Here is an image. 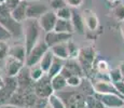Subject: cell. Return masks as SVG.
I'll return each instance as SVG.
<instances>
[{"mask_svg": "<svg viewBox=\"0 0 124 108\" xmlns=\"http://www.w3.org/2000/svg\"><path fill=\"white\" fill-rule=\"evenodd\" d=\"M40 26L38 20H26L24 22L23 30L25 37V48L27 54L34 49V47L39 42L40 37Z\"/></svg>", "mask_w": 124, "mask_h": 108, "instance_id": "1", "label": "cell"}, {"mask_svg": "<svg viewBox=\"0 0 124 108\" xmlns=\"http://www.w3.org/2000/svg\"><path fill=\"white\" fill-rule=\"evenodd\" d=\"M0 25L8 29L12 37H18L24 33L23 25L13 20L11 16V10L3 3V1L0 3Z\"/></svg>", "mask_w": 124, "mask_h": 108, "instance_id": "2", "label": "cell"}, {"mask_svg": "<svg viewBox=\"0 0 124 108\" xmlns=\"http://www.w3.org/2000/svg\"><path fill=\"white\" fill-rule=\"evenodd\" d=\"M50 50V48L47 47V44L44 42V40H39V42L34 47V49L27 54L25 61V66L27 68H30L32 66H36L40 63L41 58L43 57V55Z\"/></svg>", "mask_w": 124, "mask_h": 108, "instance_id": "3", "label": "cell"}, {"mask_svg": "<svg viewBox=\"0 0 124 108\" xmlns=\"http://www.w3.org/2000/svg\"><path fill=\"white\" fill-rule=\"evenodd\" d=\"M70 39H72V33H58L55 30H52L50 33H46L44 35V42L47 44L49 48H52L59 43L68 42Z\"/></svg>", "mask_w": 124, "mask_h": 108, "instance_id": "4", "label": "cell"}, {"mask_svg": "<svg viewBox=\"0 0 124 108\" xmlns=\"http://www.w3.org/2000/svg\"><path fill=\"white\" fill-rule=\"evenodd\" d=\"M50 9L43 2L30 1L27 6V20H39Z\"/></svg>", "mask_w": 124, "mask_h": 108, "instance_id": "5", "label": "cell"}, {"mask_svg": "<svg viewBox=\"0 0 124 108\" xmlns=\"http://www.w3.org/2000/svg\"><path fill=\"white\" fill-rule=\"evenodd\" d=\"M57 20H58V18H57L55 11L49 10L38 20V23H39L40 28L46 33H50V32H52V30H54Z\"/></svg>", "mask_w": 124, "mask_h": 108, "instance_id": "6", "label": "cell"}, {"mask_svg": "<svg viewBox=\"0 0 124 108\" xmlns=\"http://www.w3.org/2000/svg\"><path fill=\"white\" fill-rule=\"evenodd\" d=\"M97 100H101L107 108L124 107V97L118 94H97Z\"/></svg>", "mask_w": 124, "mask_h": 108, "instance_id": "7", "label": "cell"}, {"mask_svg": "<svg viewBox=\"0 0 124 108\" xmlns=\"http://www.w3.org/2000/svg\"><path fill=\"white\" fill-rule=\"evenodd\" d=\"M96 53H95V49L92 45H86L80 49V53L78 56V62L81 65V67H86L90 68L92 66L93 62H94Z\"/></svg>", "mask_w": 124, "mask_h": 108, "instance_id": "8", "label": "cell"}, {"mask_svg": "<svg viewBox=\"0 0 124 108\" xmlns=\"http://www.w3.org/2000/svg\"><path fill=\"white\" fill-rule=\"evenodd\" d=\"M24 67H26L24 62H21L11 56H8L6 58V71L8 77H11V78L17 77L24 69Z\"/></svg>", "mask_w": 124, "mask_h": 108, "instance_id": "9", "label": "cell"}, {"mask_svg": "<svg viewBox=\"0 0 124 108\" xmlns=\"http://www.w3.org/2000/svg\"><path fill=\"white\" fill-rule=\"evenodd\" d=\"M96 94H118L120 95L116 90V86L110 80H98L93 84ZM121 96V95H120Z\"/></svg>", "mask_w": 124, "mask_h": 108, "instance_id": "10", "label": "cell"}, {"mask_svg": "<svg viewBox=\"0 0 124 108\" xmlns=\"http://www.w3.org/2000/svg\"><path fill=\"white\" fill-rule=\"evenodd\" d=\"M37 84L35 86V93L36 95H38L39 97H43V98H49L50 95L53 94V89L51 85V79H49L47 81H44V77L41 79L40 81L36 82Z\"/></svg>", "mask_w": 124, "mask_h": 108, "instance_id": "11", "label": "cell"}, {"mask_svg": "<svg viewBox=\"0 0 124 108\" xmlns=\"http://www.w3.org/2000/svg\"><path fill=\"white\" fill-rule=\"evenodd\" d=\"M27 6H28L27 1H21L18 3V6H16L11 11V16L13 17L14 21L23 24L27 20Z\"/></svg>", "mask_w": 124, "mask_h": 108, "instance_id": "12", "label": "cell"}, {"mask_svg": "<svg viewBox=\"0 0 124 108\" xmlns=\"http://www.w3.org/2000/svg\"><path fill=\"white\" fill-rule=\"evenodd\" d=\"M82 16H83V21H84L86 29H89L90 32H95V30L98 28L99 21H98V17H97V15L95 14L94 11L87 9V10H85L83 12Z\"/></svg>", "mask_w": 124, "mask_h": 108, "instance_id": "13", "label": "cell"}, {"mask_svg": "<svg viewBox=\"0 0 124 108\" xmlns=\"http://www.w3.org/2000/svg\"><path fill=\"white\" fill-rule=\"evenodd\" d=\"M13 58H16L21 62L25 63L26 57H27V52H26V48L23 44H14L9 48V55Z\"/></svg>", "mask_w": 124, "mask_h": 108, "instance_id": "14", "label": "cell"}, {"mask_svg": "<svg viewBox=\"0 0 124 108\" xmlns=\"http://www.w3.org/2000/svg\"><path fill=\"white\" fill-rule=\"evenodd\" d=\"M52 51V53L54 54V56L57 57V58H61L63 61H66V59L69 58V53H68V49H67V42L65 43H59V44H56L54 47L50 48Z\"/></svg>", "mask_w": 124, "mask_h": 108, "instance_id": "15", "label": "cell"}, {"mask_svg": "<svg viewBox=\"0 0 124 108\" xmlns=\"http://www.w3.org/2000/svg\"><path fill=\"white\" fill-rule=\"evenodd\" d=\"M55 32L58 33H73L75 32V28H73L72 22L67 21V20H61L58 18L56 22L55 28H54Z\"/></svg>", "mask_w": 124, "mask_h": 108, "instance_id": "16", "label": "cell"}, {"mask_svg": "<svg viewBox=\"0 0 124 108\" xmlns=\"http://www.w3.org/2000/svg\"><path fill=\"white\" fill-rule=\"evenodd\" d=\"M51 85L54 92L62 91L67 86V79L62 74H58V75L54 76L53 78H51Z\"/></svg>", "mask_w": 124, "mask_h": 108, "instance_id": "17", "label": "cell"}, {"mask_svg": "<svg viewBox=\"0 0 124 108\" xmlns=\"http://www.w3.org/2000/svg\"><path fill=\"white\" fill-rule=\"evenodd\" d=\"M71 22H72V25H73V28H75V32H78V33H84V29L86 27H85L84 21H83V16L81 15L80 13L72 11Z\"/></svg>", "mask_w": 124, "mask_h": 108, "instance_id": "18", "label": "cell"}, {"mask_svg": "<svg viewBox=\"0 0 124 108\" xmlns=\"http://www.w3.org/2000/svg\"><path fill=\"white\" fill-rule=\"evenodd\" d=\"M64 66H65V61L55 57V58H54V61H53V64H52L51 68H50V70H49V73L46 74V76L49 77L50 79L53 78L54 76H56V75H58V74L62 73Z\"/></svg>", "mask_w": 124, "mask_h": 108, "instance_id": "19", "label": "cell"}, {"mask_svg": "<svg viewBox=\"0 0 124 108\" xmlns=\"http://www.w3.org/2000/svg\"><path fill=\"white\" fill-rule=\"evenodd\" d=\"M54 58H55V56H54V54L52 53L51 49H50L49 51H47L46 53L43 55V57L41 58V61H40L39 65H40V67H41V68L44 70V73H45V74L49 73L50 68H51L52 64H53Z\"/></svg>", "mask_w": 124, "mask_h": 108, "instance_id": "20", "label": "cell"}, {"mask_svg": "<svg viewBox=\"0 0 124 108\" xmlns=\"http://www.w3.org/2000/svg\"><path fill=\"white\" fill-rule=\"evenodd\" d=\"M28 71H29V76H30V79L32 80V82H38V81H40L45 75H46V74L44 73L43 69L40 67L39 64L28 68Z\"/></svg>", "mask_w": 124, "mask_h": 108, "instance_id": "21", "label": "cell"}, {"mask_svg": "<svg viewBox=\"0 0 124 108\" xmlns=\"http://www.w3.org/2000/svg\"><path fill=\"white\" fill-rule=\"evenodd\" d=\"M112 14L118 22H124V3H116L112 9Z\"/></svg>", "mask_w": 124, "mask_h": 108, "instance_id": "22", "label": "cell"}, {"mask_svg": "<svg viewBox=\"0 0 124 108\" xmlns=\"http://www.w3.org/2000/svg\"><path fill=\"white\" fill-rule=\"evenodd\" d=\"M67 49H68V53H69V58H73L77 59L80 53V49L75 42L72 41V39H70L67 42Z\"/></svg>", "mask_w": 124, "mask_h": 108, "instance_id": "23", "label": "cell"}, {"mask_svg": "<svg viewBox=\"0 0 124 108\" xmlns=\"http://www.w3.org/2000/svg\"><path fill=\"white\" fill-rule=\"evenodd\" d=\"M57 18H61V20H67V21H71V16H72V10L69 8L68 6L61 8L59 10L55 11Z\"/></svg>", "mask_w": 124, "mask_h": 108, "instance_id": "24", "label": "cell"}, {"mask_svg": "<svg viewBox=\"0 0 124 108\" xmlns=\"http://www.w3.org/2000/svg\"><path fill=\"white\" fill-rule=\"evenodd\" d=\"M47 103L51 105L52 108H67L66 105L64 104V102L61 100L57 95L53 93L52 95H50V97L47 98Z\"/></svg>", "mask_w": 124, "mask_h": 108, "instance_id": "25", "label": "cell"}, {"mask_svg": "<svg viewBox=\"0 0 124 108\" xmlns=\"http://www.w3.org/2000/svg\"><path fill=\"white\" fill-rule=\"evenodd\" d=\"M108 77H109V80L111 81L112 83H116V82H119L121 80H124L123 79V76L121 74V70L119 67L116 68H113V69H110L108 73Z\"/></svg>", "mask_w": 124, "mask_h": 108, "instance_id": "26", "label": "cell"}, {"mask_svg": "<svg viewBox=\"0 0 124 108\" xmlns=\"http://www.w3.org/2000/svg\"><path fill=\"white\" fill-rule=\"evenodd\" d=\"M9 45L7 41L0 42V61H6V58L9 55Z\"/></svg>", "mask_w": 124, "mask_h": 108, "instance_id": "27", "label": "cell"}, {"mask_svg": "<svg viewBox=\"0 0 124 108\" xmlns=\"http://www.w3.org/2000/svg\"><path fill=\"white\" fill-rule=\"evenodd\" d=\"M81 81L82 80H81L80 75H72L69 77V78H67V85L72 86V88L79 86L81 84Z\"/></svg>", "mask_w": 124, "mask_h": 108, "instance_id": "28", "label": "cell"}, {"mask_svg": "<svg viewBox=\"0 0 124 108\" xmlns=\"http://www.w3.org/2000/svg\"><path fill=\"white\" fill-rule=\"evenodd\" d=\"M50 4H51V9L53 11H57L61 8H64V7L67 6L65 0H51Z\"/></svg>", "mask_w": 124, "mask_h": 108, "instance_id": "29", "label": "cell"}, {"mask_svg": "<svg viewBox=\"0 0 124 108\" xmlns=\"http://www.w3.org/2000/svg\"><path fill=\"white\" fill-rule=\"evenodd\" d=\"M11 38H12V35L10 33V32L8 29H6L3 26L0 25V42L7 41V40L11 39Z\"/></svg>", "mask_w": 124, "mask_h": 108, "instance_id": "30", "label": "cell"}, {"mask_svg": "<svg viewBox=\"0 0 124 108\" xmlns=\"http://www.w3.org/2000/svg\"><path fill=\"white\" fill-rule=\"evenodd\" d=\"M96 68L98 70V73H101V74L109 73V65L106 61H99L96 65Z\"/></svg>", "mask_w": 124, "mask_h": 108, "instance_id": "31", "label": "cell"}, {"mask_svg": "<svg viewBox=\"0 0 124 108\" xmlns=\"http://www.w3.org/2000/svg\"><path fill=\"white\" fill-rule=\"evenodd\" d=\"M113 84L116 86V92H118L122 97H124V80H121V81H119V82L113 83Z\"/></svg>", "mask_w": 124, "mask_h": 108, "instance_id": "32", "label": "cell"}, {"mask_svg": "<svg viewBox=\"0 0 124 108\" xmlns=\"http://www.w3.org/2000/svg\"><path fill=\"white\" fill-rule=\"evenodd\" d=\"M65 1L68 7H71V8H80L84 0H65Z\"/></svg>", "mask_w": 124, "mask_h": 108, "instance_id": "33", "label": "cell"}, {"mask_svg": "<svg viewBox=\"0 0 124 108\" xmlns=\"http://www.w3.org/2000/svg\"><path fill=\"white\" fill-rule=\"evenodd\" d=\"M0 108H25V107H21V106H16V105H13V104H2L0 105Z\"/></svg>", "mask_w": 124, "mask_h": 108, "instance_id": "34", "label": "cell"}, {"mask_svg": "<svg viewBox=\"0 0 124 108\" xmlns=\"http://www.w3.org/2000/svg\"><path fill=\"white\" fill-rule=\"evenodd\" d=\"M4 86H6V81L3 80V78H2V76L0 75V90H1V89H3Z\"/></svg>", "mask_w": 124, "mask_h": 108, "instance_id": "35", "label": "cell"}, {"mask_svg": "<svg viewBox=\"0 0 124 108\" xmlns=\"http://www.w3.org/2000/svg\"><path fill=\"white\" fill-rule=\"evenodd\" d=\"M119 68H120L121 74H122L123 79H124V61H123V62H121V63H120V66H119Z\"/></svg>", "mask_w": 124, "mask_h": 108, "instance_id": "36", "label": "cell"}, {"mask_svg": "<svg viewBox=\"0 0 124 108\" xmlns=\"http://www.w3.org/2000/svg\"><path fill=\"white\" fill-rule=\"evenodd\" d=\"M121 33H122V36L124 38V25H122V27H121Z\"/></svg>", "mask_w": 124, "mask_h": 108, "instance_id": "37", "label": "cell"}, {"mask_svg": "<svg viewBox=\"0 0 124 108\" xmlns=\"http://www.w3.org/2000/svg\"><path fill=\"white\" fill-rule=\"evenodd\" d=\"M43 108H52V107H51V105H50V104H49V103H47V102H46V104H45V105H44V107H43Z\"/></svg>", "mask_w": 124, "mask_h": 108, "instance_id": "38", "label": "cell"}, {"mask_svg": "<svg viewBox=\"0 0 124 108\" xmlns=\"http://www.w3.org/2000/svg\"><path fill=\"white\" fill-rule=\"evenodd\" d=\"M110 2H116V1H119V0H109Z\"/></svg>", "mask_w": 124, "mask_h": 108, "instance_id": "39", "label": "cell"}, {"mask_svg": "<svg viewBox=\"0 0 124 108\" xmlns=\"http://www.w3.org/2000/svg\"><path fill=\"white\" fill-rule=\"evenodd\" d=\"M25 1H27V2H30V1H37V0H25Z\"/></svg>", "mask_w": 124, "mask_h": 108, "instance_id": "40", "label": "cell"}, {"mask_svg": "<svg viewBox=\"0 0 124 108\" xmlns=\"http://www.w3.org/2000/svg\"><path fill=\"white\" fill-rule=\"evenodd\" d=\"M18 1H25V0H18Z\"/></svg>", "mask_w": 124, "mask_h": 108, "instance_id": "41", "label": "cell"}, {"mask_svg": "<svg viewBox=\"0 0 124 108\" xmlns=\"http://www.w3.org/2000/svg\"><path fill=\"white\" fill-rule=\"evenodd\" d=\"M122 2H123V3H124V0H122Z\"/></svg>", "mask_w": 124, "mask_h": 108, "instance_id": "42", "label": "cell"}, {"mask_svg": "<svg viewBox=\"0 0 124 108\" xmlns=\"http://www.w3.org/2000/svg\"><path fill=\"white\" fill-rule=\"evenodd\" d=\"M105 108H107V107H105Z\"/></svg>", "mask_w": 124, "mask_h": 108, "instance_id": "43", "label": "cell"}, {"mask_svg": "<svg viewBox=\"0 0 124 108\" xmlns=\"http://www.w3.org/2000/svg\"><path fill=\"white\" fill-rule=\"evenodd\" d=\"M122 108H124V107H122Z\"/></svg>", "mask_w": 124, "mask_h": 108, "instance_id": "44", "label": "cell"}]
</instances>
